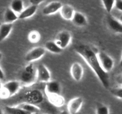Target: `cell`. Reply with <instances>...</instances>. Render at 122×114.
I'll return each instance as SVG.
<instances>
[{"label": "cell", "instance_id": "cell-1", "mask_svg": "<svg viewBox=\"0 0 122 114\" xmlns=\"http://www.w3.org/2000/svg\"><path fill=\"white\" fill-rule=\"evenodd\" d=\"M75 50L94 71L104 87L108 89L110 86L108 72L105 71L101 67L96 52L90 46L85 44L76 45Z\"/></svg>", "mask_w": 122, "mask_h": 114}, {"label": "cell", "instance_id": "cell-2", "mask_svg": "<svg viewBox=\"0 0 122 114\" xmlns=\"http://www.w3.org/2000/svg\"><path fill=\"white\" fill-rule=\"evenodd\" d=\"M20 99L22 100H23L24 102L37 105L44 101V95L41 90L38 89H31L23 93Z\"/></svg>", "mask_w": 122, "mask_h": 114}, {"label": "cell", "instance_id": "cell-3", "mask_svg": "<svg viewBox=\"0 0 122 114\" xmlns=\"http://www.w3.org/2000/svg\"><path fill=\"white\" fill-rule=\"evenodd\" d=\"M20 83L25 85H30L36 80V72L32 62L26 65L20 77Z\"/></svg>", "mask_w": 122, "mask_h": 114}, {"label": "cell", "instance_id": "cell-4", "mask_svg": "<svg viewBox=\"0 0 122 114\" xmlns=\"http://www.w3.org/2000/svg\"><path fill=\"white\" fill-rule=\"evenodd\" d=\"M97 54L102 69L107 72L112 71L114 67V61L112 57L102 51L97 52Z\"/></svg>", "mask_w": 122, "mask_h": 114}, {"label": "cell", "instance_id": "cell-5", "mask_svg": "<svg viewBox=\"0 0 122 114\" xmlns=\"http://www.w3.org/2000/svg\"><path fill=\"white\" fill-rule=\"evenodd\" d=\"M71 34L69 31L64 30L58 33L54 42L62 49L66 48L71 42Z\"/></svg>", "mask_w": 122, "mask_h": 114}, {"label": "cell", "instance_id": "cell-6", "mask_svg": "<svg viewBox=\"0 0 122 114\" xmlns=\"http://www.w3.org/2000/svg\"><path fill=\"white\" fill-rule=\"evenodd\" d=\"M46 53L45 48L41 46H36L30 50L26 54L25 57V61L28 62H32L33 61L41 59Z\"/></svg>", "mask_w": 122, "mask_h": 114}, {"label": "cell", "instance_id": "cell-7", "mask_svg": "<svg viewBox=\"0 0 122 114\" xmlns=\"http://www.w3.org/2000/svg\"><path fill=\"white\" fill-rule=\"evenodd\" d=\"M36 81L41 83H46L51 80V73L50 70L44 64H40L36 69Z\"/></svg>", "mask_w": 122, "mask_h": 114}, {"label": "cell", "instance_id": "cell-8", "mask_svg": "<svg viewBox=\"0 0 122 114\" xmlns=\"http://www.w3.org/2000/svg\"><path fill=\"white\" fill-rule=\"evenodd\" d=\"M83 103L81 97H77L70 100L67 104V111L69 114H77L81 110Z\"/></svg>", "mask_w": 122, "mask_h": 114}, {"label": "cell", "instance_id": "cell-9", "mask_svg": "<svg viewBox=\"0 0 122 114\" xmlns=\"http://www.w3.org/2000/svg\"><path fill=\"white\" fill-rule=\"evenodd\" d=\"M20 86L21 83L20 81L17 80H11L6 82L4 85H2V88L5 90L10 97L17 93L19 90H20Z\"/></svg>", "mask_w": 122, "mask_h": 114}, {"label": "cell", "instance_id": "cell-10", "mask_svg": "<svg viewBox=\"0 0 122 114\" xmlns=\"http://www.w3.org/2000/svg\"><path fill=\"white\" fill-rule=\"evenodd\" d=\"M70 74L74 80L76 81H80L82 79L84 74L83 66L78 62L73 63L70 67Z\"/></svg>", "mask_w": 122, "mask_h": 114}, {"label": "cell", "instance_id": "cell-11", "mask_svg": "<svg viewBox=\"0 0 122 114\" xmlns=\"http://www.w3.org/2000/svg\"><path fill=\"white\" fill-rule=\"evenodd\" d=\"M45 83V90L46 95H61V87L59 82L50 80Z\"/></svg>", "mask_w": 122, "mask_h": 114}, {"label": "cell", "instance_id": "cell-12", "mask_svg": "<svg viewBox=\"0 0 122 114\" xmlns=\"http://www.w3.org/2000/svg\"><path fill=\"white\" fill-rule=\"evenodd\" d=\"M62 4L59 1H52L44 7L42 10V14L45 15H50L55 14L57 12L59 11Z\"/></svg>", "mask_w": 122, "mask_h": 114}, {"label": "cell", "instance_id": "cell-13", "mask_svg": "<svg viewBox=\"0 0 122 114\" xmlns=\"http://www.w3.org/2000/svg\"><path fill=\"white\" fill-rule=\"evenodd\" d=\"M107 23L111 30L117 33H122V23L112 15H108Z\"/></svg>", "mask_w": 122, "mask_h": 114}, {"label": "cell", "instance_id": "cell-14", "mask_svg": "<svg viewBox=\"0 0 122 114\" xmlns=\"http://www.w3.org/2000/svg\"><path fill=\"white\" fill-rule=\"evenodd\" d=\"M71 21L75 26L79 27H85L88 24V20L85 15L79 11L75 12Z\"/></svg>", "mask_w": 122, "mask_h": 114}, {"label": "cell", "instance_id": "cell-15", "mask_svg": "<svg viewBox=\"0 0 122 114\" xmlns=\"http://www.w3.org/2000/svg\"><path fill=\"white\" fill-rule=\"evenodd\" d=\"M61 17L65 20H71L75 10L73 7L69 4L62 5L59 10Z\"/></svg>", "mask_w": 122, "mask_h": 114}, {"label": "cell", "instance_id": "cell-16", "mask_svg": "<svg viewBox=\"0 0 122 114\" xmlns=\"http://www.w3.org/2000/svg\"><path fill=\"white\" fill-rule=\"evenodd\" d=\"M13 27V23H4L0 26V42L4 40L10 35Z\"/></svg>", "mask_w": 122, "mask_h": 114}, {"label": "cell", "instance_id": "cell-17", "mask_svg": "<svg viewBox=\"0 0 122 114\" xmlns=\"http://www.w3.org/2000/svg\"><path fill=\"white\" fill-rule=\"evenodd\" d=\"M38 7L34 5H31L28 7L24 9L20 14H19V19L23 20V19H26L28 18L31 17L33 16L36 13L37 11Z\"/></svg>", "mask_w": 122, "mask_h": 114}, {"label": "cell", "instance_id": "cell-18", "mask_svg": "<svg viewBox=\"0 0 122 114\" xmlns=\"http://www.w3.org/2000/svg\"><path fill=\"white\" fill-rule=\"evenodd\" d=\"M49 102L52 105L61 107L64 104V99L61 95H46Z\"/></svg>", "mask_w": 122, "mask_h": 114}, {"label": "cell", "instance_id": "cell-19", "mask_svg": "<svg viewBox=\"0 0 122 114\" xmlns=\"http://www.w3.org/2000/svg\"><path fill=\"white\" fill-rule=\"evenodd\" d=\"M19 19L17 14L13 11L10 8L6 9L4 14V21L5 23H13Z\"/></svg>", "mask_w": 122, "mask_h": 114}, {"label": "cell", "instance_id": "cell-20", "mask_svg": "<svg viewBox=\"0 0 122 114\" xmlns=\"http://www.w3.org/2000/svg\"><path fill=\"white\" fill-rule=\"evenodd\" d=\"M19 108H21L22 109L25 110V111L28 112L32 114H37L40 111V108L35 104H31V103H26V102H23V103H20L18 105Z\"/></svg>", "mask_w": 122, "mask_h": 114}, {"label": "cell", "instance_id": "cell-21", "mask_svg": "<svg viewBox=\"0 0 122 114\" xmlns=\"http://www.w3.org/2000/svg\"><path fill=\"white\" fill-rule=\"evenodd\" d=\"M44 48L46 51L52 53H56V54L60 53L63 51V49H61L54 41H52V40H49L46 42L45 43Z\"/></svg>", "mask_w": 122, "mask_h": 114}, {"label": "cell", "instance_id": "cell-22", "mask_svg": "<svg viewBox=\"0 0 122 114\" xmlns=\"http://www.w3.org/2000/svg\"><path fill=\"white\" fill-rule=\"evenodd\" d=\"M5 111L7 114H32L25 111L17 106H6L5 107Z\"/></svg>", "mask_w": 122, "mask_h": 114}, {"label": "cell", "instance_id": "cell-23", "mask_svg": "<svg viewBox=\"0 0 122 114\" xmlns=\"http://www.w3.org/2000/svg\"><path fill=\"white\" fill-rule=\"evenodd\" d=\"M10 8L16 14H20L24 10V4L22 0H13Z\"/></svg>", "mask_w": 122, "mask_h": 114}, {"label": "cell", "instance_id": "cell-24", "mask_svg": "<svg viewBox=\"0 0 122 114\" xmlns=\"http://www.w3.org/2000/svg\"><path fill=\"white\" fill-rule=\"evenodd\" d=\"M28 40L32 43H36L39 40H41V36L40 33L36 30H32L28 34Z\"/></svg>", "mask_w": 122, "mask_h": 114}, {"label": "cell", "instance_id": "cell-25", "mask_svg": "<svg viewBox=\"0 0 122 114\" xmlns=\"http://www.w3.org/2000/svg\"><path fill=\"white\" fill-rule=\"evenodd\" d=\"M105 10L108 13H110L114 7L116 0H101Z\"/></svg>", "mask_w": 122, "mask_h": 114}, {"label": "cell", "instance_id": "cell-26", "mask_svg": "<svg viewBox=\"0 0 122 114\" xmlns=\"http://www.w3.org/2000/svg\"><path fill=\"white\" fill-rule=\"evenodd\" d=\"M109 108L104 104L98 106L96 110V114H109Z\"/></svg>", "mask_w": 122, "mask_h": 114}, {"label": "cell", "instance_id": "cell-27", "mask_svg": "<svg viewBox=\"0 0 122 114\" xmlns=\"http://www.w3.org/2000/svg\"><path fill=\"white\" fill-rule=\"evenodd\" d=\"M112 93L115 97L122 99V87H117L112 89Z\"/></svg>", "mask_w": 122, "mask_h": 114}, {"label": "cell", "instance_id": "cell-28", "mask_svg": "<svg viewBox=\"0 0 122 114\" xmlns=\"http://www.w3.org/2000/svg\"><path fill=\"white\" fill-rule=\"evenodd\" d=\"M114 6L118 10L122 11V0H116Z\"/></svg>", "mask_w": 122, "mask_h": 114}, {"label": "cell", "instance_id": "cell-29", "mask_svg": "<svg viewBox=\"0 0 122 114\" xmlns=\"http://www.w3.org/2000/svg\"><path fill=\"white\" fill-rule=\"evenodd\" d=\"M45 0H29L30 2L32 5H34L38 6V5L40 4L41 3H42V2Z\"/></svg>", "mask_w": 122, "mask_h": 114}, {"label": "cell", "instance_id": "cell-30", "mask_svg": "<svg viewBox=\"0 0 122 114\" xmlns=\"http://www.w3.org/2000/svg\"><path fill=\"white\" fill-rule=\"evenodd\" d=\"M4 73L3 71H2L1 66H0V80H3L4 78Z\"/></svg>", "mask_w": 122, "mask_h": 114}, {"label": "cell", "instance_id": "cell-31", "mask_svg": "<svg viewBox=\"0 0 122 114\" xmlns=\"http://www.w3.org/2000/svg\"><path fill=\"white\" fill-rule=\"evenodd\" d=\"M117 81V83L119 84V85L122 86V76L118 78Z\"/></svg>", "mask_w": 122, "mask_h": 114}, {"label": "cell", "instance_id": "cell-32", "mask_svg": "<svg viewBox=\"0 0 122 114\" xmlns=\"http://www.w3.org/2000/svg\"><path fill=\"white\" fill-rule=\"evenodd\" d=\"M59 114H69V113L68 112V111H66V110H63V111L61 112Z\"/></svg>", "mask_w": 122, "mask_h": 114}, {"label": "cell", "instance_id": "cell-33", "mask_svg": "<svg viewBox=\"0 0 122 114\" xmlns=\"http://www.w3.org/2000/svg\"><path fill=\"white\" fill-rule=\"evenodd\" d=\"M119 21H120V22H121V23H122V15H120V17H119Z\"/></svg>", "mask_w": 122, "mask_h": 114}, {"label": "cell", "instance_id": "cell-34", "mask_svg": "<svg viewBox=\"0 0 122 114\" xmlns=\"http://www.w3.org/2000/svg\"><path fill=\"white\" fill-rule=\"evenodd\" d=\"M2 58V53H1V52H0V61H1Z\"/></svg>", "mask_w": 122, "mask_h": 114}, {"label": "cell", "instance_id": "cell-35", "mask_svg": "<svg viewBox=\"0 0 122 114\" xmlns=\"http://www.w3.org/2000/svg\"><path fill=\"white\" fill-rule=\"evenodd\" d=\"M120 66L122 68V58H121V59H120Z\"/></svg>", "mask_w": 122, "mask_h": 114}, {"label": "cell", "instance_id": "cell-36", "mask_svg": "<svg viewBox=\"0 0 122 114\" xmlns=\"http://www.w3.org/2000/svg\"><path fill=\"white\" fill-rule=\"evenodd\" d=\"M2 83H1V80H0V91H1V89H2Z\"/></svg>", "mask_w": 122, "mask_h": 114}, {"label": "cell", "instance_id": "cell-37", "mask_svg": "<svg viewBox=\"0 0 122 114\" xmlns=\"http://www.w3.org/2000/svg\"><path fill=\"white\" fill-rule=\"evenodd\" d=\"M0 114H4L3 110H2V109L1 108H0Z\"/></svg>", "mask_w": 122, "mask_h": 114}]
</instances>
